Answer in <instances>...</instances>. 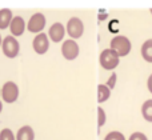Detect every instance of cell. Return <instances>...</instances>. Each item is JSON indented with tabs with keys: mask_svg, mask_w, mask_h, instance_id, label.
I'll list each match as a JSON object with an SVG mask.
<instances>
[{
	"mask_svg": "<svg viewBox=\"0 0 152 140\" xmlns=\"http://www.w3.org/2000/svg\"><path fill=\"white\" fill-rule=\"evenodd\" d=\"M20 96V88L15 82H5L0 90V100L3 103L13 104Z\"/></svg>",
	"mask_w": 152,
	"mask_h": 140,
	"instance_id": "cell-1",
	"label": "cell"
},
{
	"mask_svg": "<svg viewBox=\"0 0 152 140\" xmlns=\"http://www.w3.org/2000/svg\"><path fill=\"white\" fill-rule=\"evenodd\" d=\"M99 63L102 66V68L105 69V71H113L120 63V58L118 56V53L115 51H112L111 48H107V50H103L102 53H100Z\"/></svg>",
	"mask_w": 152,
	"mask_h": 140,
	"instance_id": "cell-4",
	"label": "cell"
},
{
	"mask_svg": "<svg viewBox=\"0 0 152 140\" xmlns=\"http://www.w3.org/2000/svg\"><path fill=\"white\" fill-rule=\"evenodd\" d=\"M0 90H1V87H0Z\"/></svg>",
	"mask_w": 152,
	"mask_h": 140,
	"instance_id": "cell-25",
	"label": "cell"
},
{
	"mask_svg": "<svg viewBox=\"0 0 152 140\" xmlns=\"http://www.w3.org/2000/svg\"><path fill=\"white\" fill-rule=\"evenodd\" d=\"M142 115L144 117V120H147L148 123H152V99H148L143 103Z\"/></svg>",
	"mask_w": 152,
	"mask_h": 140,
	"instance_id": "cell-15",
	"label": "cell"
},
{
	"mask_svg": "<svg viewBox=\"0 0 152 140\" xmlns=\"http://www.w3.org/2000/svg\"><path fill=\"white\" fill-rule=\"evenodd\" d=\"M104 140H126V136L119 131H112L104 138Z\"/></svg>",
	"mask_w": 152,
	"mask_h": 140,
	"instance_id": "cell-18",
	"label": "cell"
},
{
	"mask_svg": "<svg viewBox=\"0 0 152 140\" xmlns=\"http://www.w3.org/2000/svg\"><path fill=\"white\" fill-rule=\"evenodd\" d=\"M150 12H151V15H152V8H150Z\"/></svg>",
	"mask_w": 152,
	"mask_h": 140,
	"instance_id": "cell-24",
	"label": "cell"
},
{
	"mask_svg": "<svg viewBox=\"0 0 152 140\" xmlns=\"http://www.w3.org/2000/svg\"><path fill=\"white\" fill-rule=\"evenodd\" d=\"M66 32L68 34V36L71 37L72 40L80 39L84 34V23L81 21V19L76 18V16L69 19V20L67 21Z\"/></svg>",
	"mask_w": 152,
	"mask_h": 140,
	"instance_id": "cell-6",
	"label": "cell"
},
{
	"mask_svg": "<svg viewBox=\"0 0 152 140\" xmlns=\"http://www.w3.org/2000/svg\"><path fill=\"white\" fill-rule=\"evenodd\" d=\"M66 27L60 23V21H56L53 23L52 26L50 27L48 29V39L50 42H53V43H60L64 40V36H66Z\"/></svg>",
	"mask_w": 152,
	"mask_h": 140,
	"instance_id": "cell-9",
	"label": "cell"
},
{
	"mask_svg": "<svg viewBox=\"0 0 152 140\" xmlns=\"http://www.w3.org/2000/svg\"><path fill=\"white\" fill-rule=\"evenodd\" d=\"M27 29V23L21 16H13L12 21L10 24V32H11V36L13 37H20L23 36V34L26 32Z\"/></svg>",
	"mask_w": 152,
	"mask_h": 140,
	"instance_id": "cell-10",
	"label": "cell"
},
{
	"mask_svg": "<svg viewBox=\"0 0 152 140\" xmlns=\"http://www.w3.org/2000/svg\"><path fill=\"white\" fill-rule=\"evenodd\" d=\"M47 24V19H45L44 13L42 12H35L34 15L29 18L28 23H27V31H29L31 34H42L43 29L45 28Z\"/></svg>",
	"mask_w": 152,
	"mask_h": 140,
	"instance_id": "cell-5",
	"label": "cell"
},
{
	"mask_svg": "<svg viewBox=\"0 0 152 140\" xmlns=\"http://www.w3.org/2000/svg\"><path fill=\"white\" fill-rule=\"evenodd\" d=\"M140 53L147 63H152V39H148L143 43L142 48H140Z\"/></svg>",
	"mask_w": 152,
	"mask_h": 140,
	"instance_id": "cell-13",
	"label": "cell"
},
{
	"mask_svg": "<svg viewBox=\"0 0 152 140\" xmlns=\"http://www.w3.org/2000/svg\"><path fill=\"white\" fill-rule=\"evenodd\" d=\"M128 140H148V138L143 132H134V133H131Z\"/></svg>",
	"mask_w": 152,
	"mask_h": 140,
	"instance_id": "cell-20",
	"label": "cell"
},
{
	"mask_svg": "<svg viewBox=\"0 0 152 140\" xmlns=\"http://www.w3.org/2000/svg\"><path fill=\"white\" fill-rule=\"evenodd\" d=\"M111 96V90L105 84H99L97 85V103L102 104L107 101Z\"/></svg>",
	"mask_w": 152,
	"mask_h": 140,
	"instance_id": "cell-14",
	"label": "cell"
},
{
	"mask_svg": "<svg viewBox=\"0 0 152 140\" xmlns=\"http://www.w3.org/2000/svg\"><path fill=\"white\" fill-rule=\"evenodd\" d=\"M79 53H80V48H79V44L76 43V40H64L63 44H61V55L66 60L74 61L75 59H77Z\"/></svg>",
	"mask_w": 152,
	"mask_h": 140,
	"instance_id": "cell-7",
	"label": "cell"
},
{
	"mask_svg": "<svg viewBox=\"0 0 152 140\" xmlns=\"http://www.w3.org/2000/svg\"><path fill=\"white\" fill-rule=\"evenodd\" d=\"M97 127H99V131L100 128L103 127V125L105 124V122H107V115H105V111L102 108V107H97Z\"/></svg>",
	"mask_w": 152,
	"mask_h": 140,
	"instance_id": "cell-16",
	"label": "cell"
},
{
	"mask_svg": "<svg viewBox=\"0 0 152 140\" xmlns=\"http://www.w3.org/2000/svg\"><path fill=\"white\" fill-rule=\"evenodd\" d=\"M32 48H34L35 53L37 55H44L47 53V51L50 50V39H48V35L42 32V34H37L36 36L32 40Z\"/></svg>",
	"mask_w": 152,
	"mask_h": 140,
	"instance_id": "cell-8",
	"label": "cell"
},
{
	"mask_svg": "<svg viewBox=\"0 0 152 140\" xmlns=\"http://www.w3.org/2000/svg\"><path fill=\"white\" fill-rule=\"evenodd\" d=\"M0 140H16V136L11 128H3L0 131Z\"/></svg>",
	"mask_w": 152,
	"mask_h": 140,
	"instance_id": "cell-17",
	"label": "cell"
},
{
	"mask_svg": "<svg viewBox=\"0 0 152 140\" xmlns=\"http://www.w3.org/2000/svg\"><path fill=\"white\" fill-rule=\"evenodd\" d=\"M147 88H148V91L152 93V74L148 76V80H147Z\"/></svg>",
	"mask_w": 152,
	"mask_h": 140,
	"instance_id": "cell-21",
	"label": "cell"
},
{
	"mask_svg": "<svg viewBox=\"0 0 152 140\" xmlns=\"http://www.w3.org/2000/svg\"><path fill=\"white\" fill-rule=\"evenodd\" d=\"M110 47L112 51L118 53L119 58H124V56L129 55L132 50V43L127 36L123 35H116L110 43Z\"/></svg>",
	"mask_w": 152,
	"mask_h": 140,
	"instance_id": "cell-2",
	"label": "cell"
},
{
	"mask_svg": "<svg viewBox=\"0 0 152 140\" xmlns=\"http://www.w3.org/2000/svg\"><path fill=\"white\" fill-rule=\"evenodd\" d=\"M116 82H118V75H116V72H112V74H111V76H110V79L107 80V87L110 88L111 91L113 90V88L116 87Z\"/></svg>",
	"mask_w": 152,
	"mask_h": 140,
	"instance_id": "cell-19",
	"label": "cell"
},
{
	"mask_svg": "<svg viewBox=\"0 0 152 140\" xmlns=\"http://www.w3.org/2000/svg\"><path fill=\"white\" fill-rule=\"evenodd\" d=\"M1 52L5 58L8 59H15L19 56L20 53V43L16 37L7 35L5 37H3V43H1Z\"/></svg>",
	"mask_w": 152,
	"mask_h": 140,
	"instance_id": "cell-3",
	"label": "cell"
},
{
	"mask_svg": "<svg viewBox=\"0 0 152 140\" xmlns=\"http://www.w3.org/2000/svg\"><path fill=\"white\" fill-rule=\"evenodd\" d=\"M1 43H3V37H1V34H0V48H1Z\"/></svg>",
	"mask_w": 152,
	"mask_h": 140,
	"instance_id": "cell-23",
	"label": "cell"
},
{
	"mask_svg": "<svg viewBox=\"0 0 152 140\" xmlns=\"http://www.w3.org/2000/svg\"><path fill=\"white\" fill-rule=\"evenodd\" d=\"M3 106H4V104H3V101L0 100V114H1V112H3Z\"/></svg>",
	"mask_w": 152,
	"mask_h": 140,
	"instance_id": "cell-22",
	"label": "cell"
},
{
	"mask_svg": "<svg viewBox=\"0 0 152 140\" xmlns=\"http://www.w3.org/2000/svg\"><path fill=\"white\" fill-rule=\"evenodd\" d=\"M13 19V13L10 8H1L0 9V29L10 28V24Z\"/></svg>",
	"mask_w": 152,
	"mask_h": 140,
	"instance_id": "cell-12",
	"label": "cell"
},
{
	"mask_svg": "<svg viewBox=\"0 0 152 140\" xmlns=\"http://www.w3.org/2000/svg\"><path fill=\"white\" fill-rule=\"evenodd\" d=\"M15 136L16 140H35V131L31 125H21Z\"/></svg>",
	"mask_w": 152,
	"mask_h": 140,
	"instance_id": "cell-11",
	"label": "cell"
}]
</instances>
